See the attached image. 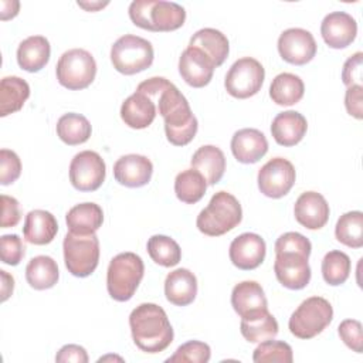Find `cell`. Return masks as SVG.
Segmentation results:
<instances>
[{"label":"cell","instance_id":"d590c367","mask_svg":"<svg viewBox=\"0 0 363 363\" xmlns=\"http://www.w3.org/2000/svg\"><path fill=\"white\" fill-rule=\"evenodd\" d=\"M335 235L343 245L360 248L363 245V213L349 211L340 216L335 227Z\"/></svg>","mask_w":363,"mask_h":363},{"label":"cell","instance_id":"d4e9b609","mask_svg":"<svg viewBox=\"0 0 363 363\" xmlns=\"http://www.w3.org/2000/svg\"><path fill=\"white\" fill-rule=\"evenodd\" d=\"M58 231L55 217L45 210H31L26 216L23 234L27 242L34 245L50 244Z\"/></svg>","mask_w":363,"mask_h":363},{"label":"cell","instance_id":"74e56055","mask_svg":"<svg viewBox=\"0 0 363 363\" xmlns=\"http://www.w3.org/2000/svg\"><path fill=\"white\" fill-rule=\"evenodd\" d=\"M350 258L347 254L333 250L322 259V275L326 284L337 286L346 282L350 274Z\"/></svg>","mask_w":363,"mask_h":363},{"label":"cell","instance_id":"ab89813d","mask_svg":"<svg viewBox=\"0 0 363 363\" xmlns=\"http://www.w3.org/2000/svg\"><path fill=\"white\" fill-rule=\"evenodd\" d=\"M210 346L200 340H189L177 347L174 354L166 359L167 363H207L210 360Z\"/></svg>","mask_w":363,"mask_h":363},{"label":"cell","instance_id":"836d02e7","mask_svg":"<svg viewBox=\"0 0 363 363\" xmlns=\"http://www.w3.org/2000/svg\"><path fill=\"white\" fill-rule=\"evenodd\" d=\"M207 182L196 169L180 172L174 179V193L177 199L186 204H194L206 194Z\"/></svg>","mask_w":363,"mask_h":363},{"label":"cell","instance_id":"30bf717a","mask_svg":"<svg viewBox=\"0 0 363 363\" xmlns=\"http://www.w3.org/2000/svg\"><path fill=\"white\" fill-rule=\"evenodd\" d=\"M55 72L62 86L78 91L89 86L95 79L96 62L86 50L72 48L60 57Z\"/></svg>","mask_w":363,"mask_h":363},{"label":"cell","instance_id":"e0dca14e","mask_svg":"<svg viewBox=\"0 0 363 363\" xmlns=\"http://www.w3.org/2000/svg\"><path fill=\"white\" fill-rule=\"evenodd\" d=\"M320 34L330 48H346L356 38L357 23L346 11H332L322 20Z\"/></svg>","mask_w":363,"mask_h":363},{"label":"cell","instance_id":"ee69618b","mask_svg":"<svg viewBox=\"0 0 363 363\" xmlns=\"http://www.w3.org/2000/svg\"><path fill=\"white\" fill-rule=\"evenodd\" d=\"M362 60L363 54L357 51L343 64L342 79L347 88L352 85H362Z\"/></svg>","mask_w":363,"mask_h":363},{"label":"cell","instance_id":"277c9868","mask_svg":"<svg viewBox=\"0 0 363 363\" xmlns=\"http://www.w3.org/2000/svg\"><path fill=\"white\" fill-rule=\"evenodd\" d=\"M132 23L149 31H173L186 20V10L173 1L135 0L129 6Z\"/></svg>","mask_w":363,"mask_h":363},{"label":"cell","instance_id":"603a6c76","mask_svg":"<svg viewBox=\"0 0 363 363\" xmlns=\"http://www.w3.org/2000/svg\"><path fill=\"white\" fill-rule=\"evenodd\" d=\"M166 299L176 306L190 305L197 295V278L187 268H177L164 279Z\"/></svg>","mask_w":363,"mask_h":363},{"label":"cell","instance_id":"44dd1931","mask_svg":"<svg viewBox=\"0 0 363 363\" xmlns=\"http://www.w3.org/2000/svg\"><path fill=\"white\" fill-rule=\"evenodd\" d=\"M231 152L240 163H255L268 152V140L261 130L244 128L233 135Z\"/></svg>","mask_w":363,"mask_h":363},{"label":"cell","instance_id":"ac0fdd59","mask_svg":"<svg viewBox=\"0 0 363 363\" xmlns=\"http://www.w3.org/2000/svg\"><path fill=\"white\" fill-rule=\"evenodd\" d=\"M231 305L241 319H250L268 311L262 286L255 281H242L233 288Z\"/></svg>","mask_w":363,"mask_h":363},{"label":"cell","instance_id":"b9f144b4","mask_svg":"<svg viewBox=\"0 0 363 363\" xmlns=\"http://www.w3.org/2000/svg\"><path fill=\"white\" fill-rule=\"evenodd\" d=\"M21 173L20 157L9 149L0 150V183L3 186L14 183Z\"/></svg>","mask_w":363,"mask_h":363},{"label":"cell","instance_id":"4dcf8cb0","mask_svg":"<svg viewBox=\"0 0 363 363\" xmlns=\"http://www.w3.org/2000/svg\"><path fill=\"white\" fill-rule=\"evenodd\" d=\"M30 96L27 81L20 77H4L0 82V116L20 111Z\"/></svg>","mask_w":363,"mask_h":363},{"label":"cell","instance_id":"cb8c5ba5","mask_svg":"<svg viewBox=\"0 0 363 363\" xmlns=\"http://www.w3.org/2000/svg\"><path fill=\"white\" fill-rule=\"evenodd\" d=\"M308 129L306 119L296 111H285L278 113L271 125V133L281 146H295L299 143Z\"/></svg>","mask_w":363,"mask_h":363},{"label":"cell","instance_id":"d6986e66","mask_svg":"<svg viewBox=\"0 0 363 363\" xmlns=\"http://www.w3.org/2000/svg\"><path fill=\"white\" fill-rule=\"evenodd\" d=\"M153 173L152 162L142 155H125L113 164L115 180L126 187H142L150 182Z\"/></svg>","mask_w":363,"mask_h":363},{"label":"cell","instance_id":"4fadbf2b","mask_svg":"<svg viewBox=\"0 0 363 363\" xmlns=\"http://www.w3.org/2000/svg\"><path fill=\"white\" fill-rule=\"evenodd\" d=\"M295 167L284 157H274L268 160L258 172V189L271 199H279L289 193L295 183Z\"/></svg>","mask_w":363,"mask_h":363},{"label":"cell","instance_id":"484cf974","mask_svg":"<svg viewBox=\"0 0 363 363\" xmlns=\"http://www.w3.org/2000/svg\"><path fill=\"white\" fill-rule=\"evenodd\" d=\"M191 167L203 174L207 184L218 183L225 170V156L223 150L214 145L199 147L190 160Z\"/></svg>","mask_w":363,"mask_h":363},{"label":"cell","instance_id":"ba28073f","mask_svg":"<svg viewBox=\"0 0 363 363\" xmlns=\"http://www.w3.org/2000/svg\"><path fill=\"white\" fill-rule=\"evenodd\" d=\"M333 319V308L322 296L305 299L291 315L288 326L294 336L299 339H312L318 336Z\"/></svg>","mask_w":363,"mask_h":363},{"label":"cell","instance_id":"6da1fadb","mask_svg":"<svg viewBox=\"0 0 363 363\" xmlns=\"http://www.w3.org/2000/svg\"><path fill=\"white\" fill-rule=\"evenodd\" d=\"M311 241L301 233L289 231L275 241L274 272L281 285L288 289H302L311 281Z\"/></svg>","mask_w":363,"mask_h":363},{"label":"cell","instance_id":"c3c4849f","mask_svg":"<svg viewBox=\"0 0 363 363\" xmlns=\"http://www.w3.org/2000/svg\"><path fill=\"white\" fill-rule=\"evenodd\" d=\"M0 275H1V301L4 302L13 294L14 278L11 275H9L4 269L0 271Z\"/></svg>","mask_w":363,"mask_h":363},{"label":"cell","instance_id":"3957f363","mask_svg":"<svg viewBox=\"0 0 363 363\" xmlns=\"http://www.w3.org/2000/svg\"><path fill=\"white\" fill-rule=\"evenodd\" d=\"M157 111L164 121L167 140L174 146L190 143L197 133V119L184 95L174 84H169L156 99Z\"/></svg>","mask_w":363,"mask_h":363},{"label":"cell","instance_id":"f6af8a7d","mask_svg":"<svg viewBox=\"0 0 363 363\" xmlns=\"http://www.w3.org/2000/svg\"><path fill=\"white\" fill-rule=\"evenodd\" d=\"M21 218L20 204L14 197L1 194V228L16 227Z\"/></svg>","mask_w":363,"mask_h":363},{"label":"cell","instance_id":"2e32d148","mask_svg":"<svg viewBox=\"0 0 363 363\" xmlns=\"http://www.w3.org/2000/svg\"><path fill=\"white\" fill-rule=\"evenodd\" d=\"M267 247L264 238L254 233H244L234 238L230 244L231 262L244 271L255 269L265 258Z\"/></svg>","mask_w":363,"mask_h":363},{"label":"cell","instance_id":"8d00e7d4","mask_svg":"<svg viewBox=\"0 0 363 363\" xmlns=\"http://www.w3.org/2000/svg\"><path fill=\"white\" fill-rule=\"evenodd\" d=\"M147 254L157 265L167 268L177 265L182 258V250L179 244L173 238L162 234H156L149 238Z\"/></svg>","mask_w":363,"mask_h":363},{"label":"cell","instance_id":"52a82bcc","mask_svg":"<svg viewBox=\"0 0 363 363\" xmlns=\"http://www.w3.org/2000/svg\"><path fill=\"white\" fill-rule=\"evenodd\" d=\"M153 47L150 41L125 34L119 37L111 48V61L113 68L125 75H133L145 71L153 62Z\"/></svg>","mask_w":363,"mask_h":363},{"label":"cell","instance_id":"9c48e42d","mask_svg":"<svg viewBox=\"0 0 363 363\" xmlns=\"http://www.w3.org/2000/svg\"><path fill=\"white\" fill-rule=\"evenodd\" d=\"M64 261L68 272L85 278L91 275L99 262V240L96 234L67 233L64 242Z\"/></svg>","mask_w":363,"mask_h":363},{"label":"cell","instance_id":"f1b7e54d","mask_svg":"<svg viewBox=\"0 0 363 363\" xmlns=\"http://www.w3.org/2000/svg\"><path fill=\"white\" fill-rule=\"evenodd\" d=\"M189 45L206 52L216 67H220L228 57L230 44L227 37L216 28H201L193 34Z\"/></svg>","mask_w":363,"mask_h":363},{"label":"cell","instance_id":"83f0119b","mask_svg":"<svg viewBox=\"0 0 363 363\" xmlns=\"http://www.w3.org/2000/svg\"><path fill=\"white\" fill-rule=\"evenodd\" d=\"M65 221L74 234H94L104 223V211L95 203H81L68 210Z\"/></svg>","mask_w":363,"mask_h":363},{"label":"cell","instance_id":"bcb514c9","mask_svg":"<svg viewBox=\"0 0 363 363\" xmlns=\"http://www.w3.org/2000/svg\"><path fill=\"white\" fill-rule=\"evenodd\" d=\"M362 94L363 86L362 85H352L347 88L345 95V106L349 115L354 116L356 119L363 118V109H362Z\"/></svg>","mask_w":363,"mask_h":363},{"label":"cell","instance_id":"f35d334b","mask_svg":"<svg viewBox=\"0 0 363 363\" xmlns=\"http://www.w3.org/2000/svg\"><path fill=\"white\" fill-rule=\"evenodd\" d=\"M252 360L257 363H264V362L291 363L294 360L292 347L282 340L267 339L264 342H259V345L255 347L252 353Z\"/></svg>","mask_w":363,"mask_h":363},{"label":"cell","instance_id":"9a60e30c","mask_svg":"<svg viewBox=\"0 0 363 363\" xmlns=\"http://www.w3.org/2000/svg\"><path fill=\"white\" fill-rule=\"evenodd\" d=\"M214 62L211 58L197 47L189 45L180 55L179 72L186 84L193 88L206 86L214 72Z\"/></svg>","mask_w":363,"mask_h":363},{"label":"cell","instance_id":"4316f807","mask_svg":"<svg viewBox=\"0 0 363 363\" xmlns=\"http://www.w3.org/2000/svg\"><path fill=\"white\" fill-rule=\"evenodd\" d=\"M50 43L43 35H31L23 40L17 48V62L27 72L43 69L50 60Z\"/></svg>","mask_w":363,"mask_h":363},{"label":"cell","instance_id":"5b68a950","mask_svg":"<svg viewBox=\"0 0 363 363\" xmlns=\"http://www.w3.org/2000/svg\"><path fill=\"white\" fill-rule=\"evenodd\" d=\"M242 218L240 201L224 190L217 191L196 220L197 228L210 237L223 235L235 228Z\"/></svg>","mask_w":363,"mask_h":363},{"label":"cell","instance_id":"681fc988","mask_svg":"<svg viewBox=\"0 0 363 363\" xmlns=\"http://www.w3.org/2000/svg\"><path fill=\"white\" fill-rule=\"evenodd\" d=\"M106 4H108V3H81V1H78V6H81V7L86 9L88 11H89V10H91V11H94V10L101 9V7L106 6Z\"/></svg>","mask_w":363,"mask_h":363},{"label":"cell","instance_id":"e575fe53","mask_svg":"<svg viewBox=\"0 0 363 363\" xmlns=\"http://www.w3.org/2000/svg\"><path fill=\"white\" fill-rule=\"evenodd\" d=\"M241 335L251 343H259L267 339H274L278 335L279 326L277 319L267 311L250 319H241Z\"/></svg>","mask_w":363,"mask_h":363},{"label":"cell","instance_id":"7402d4cb","mask_svg":"<svg viewBox=\"0 0 363 363\" xmlns=\"http://www.w3.org/2000/svg\"><path fill=\"white\" fill-rule=\"evenodd\" d=\"M156 104L146 94L135 91L121 106V118L132 129H145L156 118Z\"/></svg>","mask_w":363,"mask_h":363},{"label":"cell","instance_id":"7bdbcfd3","mask_svg":"<svg viewBox=\"0 0 363 363\" xmlns=\"http://www.w3.org/2000/svg\"><path fill=\"white\" fill-rule=\"evenodd\" d=\"M340 339L345 345L356 353L363 350V336H362V323L356 319H345L337 328Z\"/></svg>","mask_w":363,"mask_h":363},{"label":"cell","instance_id":"5bb4252c","mask_svg":"<svg viewBox=\"0 0 363 363\" xmlns=\"http://www.w3.org/2000/svg\"><path fill=\"white\" fill-rule=\"evenodd\" d=\"M278 51L284 61L294 65H305L316 54V41L308 30L288 28L278 38Z\"/></svg>","mask_w":363,"mask_h":363},{"label":"cell","instance_id":"7c38bea8","mask_svg":"<svg viewBox=\"0 0 363 363\" xmlns=\"http://www.w3.org/2000/svg\"><path fill=\"white\" fill-rule=\"evenodd\" d=\"M106 174L104 159L94 150L77 153L69 164V182L79 191L98 190Z\"/></svg>","mask_w":363,"mask_h":363},{"label":"cell","instance_id":"d6a6232c","mask_svg":"<svg viewBox=\"0 0 363 363\" xmlns=\"http://www.w3.org/2000/svg\"><path fill=\"white\" fill-rule=\"evenodd\" d=\"M91 132L92 128L89 121L81 113H65L57 122L58 138L69 146L85 143L89 139Z\"/></svg>","mask_w":363,"mask_h":363},{"label":"cell","instance_id":"8992f818","mask_svg":"<svg viewBox=\"0 0 363 363\" xmlns=\"http://www.w3.org/2000/svg\"><path fill=\"white\" fill-rule=\"evenodd\" d=\"M145 274L142 258L135 252H121L113 257L106 271V289L118 302L129 301Z\"/></svg>","mask_w":363,"mask_h":363},{"label":"cell","instance_id":"f546056e","mask_svg":"<svg viewBox=\"0 0 363 363\" xmlns=\"http://www.w3.org/2000/svg\"><path fill=\"white\" fill-rule=\"evenodd\" d=\"M58 278V265L48 255H37L31 258L26 267V279L28 285L37 291L52 288Z\"/></svg>","mask_w":363,"mask_h":363},{"label":"cell","instance_id":"ffe728a7","mask_svg":"<svg viewBox=\"0 0 363 363\" xmlns=\"http://www.w3.org/2000/svg\"><path fill=\"white\" fill-rule=\"evenodd\" d=\"M329 204L320 193L305 191L295 201L296 221L308 230H319L329 220Z\"/></svg>","mask_w":363,"mask_h":363},{"label":"cell","instance_id":"60d3db41","mask_svg":"<svg viewBox=\"0 0 363 363\" xmlns=\"http://www.w3.org/2000/svg\"><path fill=\"white\" fill-rule=\"evenodd\" d=\"M24 244L17 234H4L0 238V257L7 265H18L24 257Z\"/></svg>","mask_w":363,"mask_h":363},{"label":"cell","instance_id":"7dc6e473","mask_svg":"<svg viewBox=\"0 0 363 363\" xmlns=\"http://www.w3.org/2000/svg\"><path fill=\"white\" fill-rule=\"evenodd\" d=\"M55 362H75V363H86L88 354L82 346L78 345H65L60 349L55 356Z\"/></svg>","mask_w":363,"mask_h":363},{"label":"cell","instance_id":"1f68e13d","mask_svg":"<svg viewBox=\"0 0 363 363\" xmlns=\"http://www.w3.org/2000/svg\"><path fill=\"white\" fill-rule=\"evenodd\" d=\"M305 85L302 79L291 72L278 74L269 86V96L277 105L289 106L299 102L303 96Z\"/></svg>","mask_w":363,"mask_h":363},{"label":"cell","instance_id":"7a4b0ae2","mask_svg":"<svg viewBox=\"0 0 363 363\" xmlns=\"http://www.w3.org/2000/svg\"><path fill=\"white\" fill-rule=\"evenodd\" d=\"M135 345L146 353H159L173 342V328L164 309L156 303H140L129 315Z\"/></svg>","mask_w":363,"mask_h":363},{"label":"cell","instance_id":"8fae6325","mask_svg":"<svg viewBox=\"0 0 363 363\" xmlns=\"http://www.w3.org/2000/svg\"><path fill=\"white\" fill-rule=\"evenodd\" d=\"M264 78L265 69L261 62L252 57H242L230 67L224 79V86L231 96L247 99L258 94L264 84Z\"/></svg>","mask_w":363,"mask_h":363}]
</instances>
